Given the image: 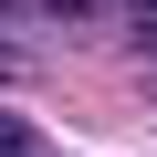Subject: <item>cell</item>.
Returning <instances> with one entry per match:
<instances>
[{"mask_svg":"<svg viewBox=\"0 0 157 157\" xmlns=\"http://www.w3.org/2000/svg\"><path fill=\"white\" fill-rule=\"evenodd\" d=\"M63 21H157V0H42Z\"/></svg>","mask_w":157,"mask_h":157,"instance_id":"obj_1","label":"cell"},{"mask_svg":"<svg viewBox=\"0 0 157 157\" xmlns=\"http://www.w3.org/2000/svg\"><path fill=\"white\" fill-rule=\"evenodd\" d=\"M0 157H42V147H32V126H21V115H0Z\"/></svg>","mask_w":157,"mask_h":157,"instance_id":"obj_2","label":"cell"}]
</instances>
